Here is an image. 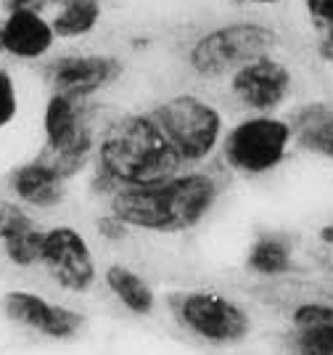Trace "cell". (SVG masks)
I'll list each match as a JSON object with an SVG mask.
<instances>
[{
    "instance_id": "6da1fadb",
    "label": "cell",
    "mask_w": 333,
    "mask_h": 355,
    "mask_svg": "<svg viewBox=\"0 0 333 355\" xmlns=\"http://www.w3.org/2000/svg\"><path fill=\"white\" fill-rule=\"evenodd\" d=\"M186 167L148 109L111 112L101 125L93 167L85 175L87 193L103 205L122 189L154 186Z\"/></svg>"
},
{
    "instance_id": "7a4b0ae2",
    "label": "cell",
    "mask_w": 333,
    "mask_h": 355,
    "mask_svg": "<svg viewBox=\"0 0 333 355\" xmlns=\"http://www.w3.org/2000/svg\"><path fill=\"white\" fill-rule=\"evenodd\" d=\"M225 170L209 167L183 170L154 186L122 189L116 191L106 209L114 212L132 234L145 236H183L199 231L219 209L225 199Z\"/></svg>"
},
{
    "instance_id": "3957f363",
    "label": "cell",
    "mask_w": 333,
    "mask_h": 355,
    "mask_svg": "<svg viewBox=\"0 0 333 355\" xmlns=\"http://www.w3.org/2000/svg\"><path fill=\"white\" fill-rule=\"evenodd\" d=\"M172 324L212 350H238L257 334V318L246 302L215 286L174 289L164 297Z\"/></svg>"
},
{
    "instance_id": "277c9868",
    "label": "cell",
    "mask_w": 333,
    "mask_h": 355,
    "mask_svg": "<svg viewBox=\"0 0 333 355\" xmlns=\"http://www.w3.org/2000/svg\"><path fill=\"white\" fill-rule=\"evenodd\" d=\"M286 37L273 21L264 19H231L199 32L183 53V64L196 80H228L249 61L283 53Z\"/></svg>"
},
{
    "instance_id": "5b68a950",
    "label": "cell",
    "mask_w": 333,
    "mask_h": 355,
    "mask_svg": "<svg viewBox=\"0 0 333 355\" xmlns=\"http://www.w3.org/2000/svg\"><path fill=\"white\" fill-rule=\"evenodd\" d=\"M148 114L167 135L186 170L217 162L225 133L231 128L217 101L196 90H180L154 101L148 106Z\"/></svg>"
},
{
    "instance_id": "8992f818",
    "label": "cell",
    "mask_w": 333,
    "mask_h": 355,
    "mask_svg": "<svg viewBox=\"0 0 333 355\" xmlns=\"http://www.w3.org/2000/svg\"><path fill=\"white\" fill-rule=\"evenodd\" d=\"M101 101H77L61 93H45L40 104V138L37 154L53 162L69 178L80 180L90 173L101 125L109 114H101Z\"/></svg>"
},
{
    "instance_id": "52a82bcc",
    "label": "cell",
    "mask_w": 333,
    "mask_h": 355,
    "mask_svg": "<svg viewBox=\"0 0 333 355\" xmlns=\"http://www.w3.org/2000/svg\"><path fill=\"white\" fill-rule=\"evenodd\" d=\"M296 151L286 114H241L233 119L217 162L233 178L260 180L278 173Z\"/></svg>"
},
{
    "instance_id": "ba28073f",
    "label": "cell",
    "mask_w": 333,
    "mask_h": 355,
    "mask_svg": "<svg viewBox=\"0 0 333 355\" xmlns=\"http://www.w3.org/2000/svg\"><path fill=\"white\" fill-rule=\"evenodd\" d=\"M127 74V64L111 51H58L40 67V83L48 93H61L77 101H98Z\"/></svg>"
},
{
    "instance_id": "9c48e42d",
    "label": "cell",
    "mask_w": 333,
    "mask_h": 355,
    "mask_svg": "<svg viewBox=\"0 0 333 355\" xmlns=\"http://www.w3.org/2000/svg\"><path fill=\"white\" fill-rule=\"evenodd\" d=\"M299 90L296 69L283 53L249 61L225 80V93L241 114H286Z\"/></svg>"
},
{
    "instance_id": "30bf717a",
    "label": "cell",
    "mask_w": 333,
    "mask_h": 355,
    "mask_svg": "<svg viewBox=\"0 0 333 355\" xmlns=\"http://www.w3.org/2000/svg\"><path fill=\"white\" fill-rule=\"evenodd\" d=\"M0 315L16 329L53 345H72L87 329L85 311L29 286L6 289L0 295Z\"/></svg>"
},
{
    "instance_id": "8fae6325",
    "label": "cell",
    "mask_w": 333,
    "mask_h": 355,
    "mask_svg": "<svg viewBox=\"0 0 333 355\" xmlns=\"http://www.w3.org/2000/svg\"><path fill=\"white\" fill-rule=\"evenodd\" d=\"M43 270L48 282L69 297H87L101 284V268L96 260L90 236L72 223L48 225Z\"/></svg>"
},
{
    "instance_id": "7c38bea8",
    "label": "cell",
    "mask_w": 333,
    "mask_h": 355,
    "mask_svg": "<svg viewBox=\"0 0 333 355\" xmlns=\"http://www.w3.org/2000/svg\"><path fill=\"white\" fill-rule=\"evenodd\" d=\"M6 196H11L29 212H56L72 196V180L43 154L11 164L3 175Z\"/></svg>"
},
{
    "instance_id": "4fadbf2b",
    "label": "cell",
    "mask_w": 333,
    "mask_h": 355,
    "mask_svg": "<svg viewBox=\"0 0 333 355\" xmlns=\"http://www.w3.org/2000/svg\"><path fill=\"white\" fill-rule=\"evenodd\" d=\"M280 355H333V297H305L289 305Z\"/></svg>"
},
{
    "instance_id": "5bb4252c",
    "label": "cell",
    "mask_w": 333,
    "mask_h": 355,
    "mask_svg": "<svg viewBox=\"0 0 333 355\" xmlns=\"http://www.w3.org/2000/svg\"><path fill=\"white\" fill-rule=\"evenodd\" d=\"M48 225L11 196H0V254L16 270L43 268V247Z\"/></svg>"
},
{
    "instance_id": "9a60e30c",
    "label": "cell",
    "mask_w": 333,
    "mask_h": 355,
    "mask_svg": "<svg viewBox=\"0 0 333 355\" xmlns=\"http://www.w3.org/2000/svg\"><path fill=\"white\" fill-rule=\"evenodd\" d=\"M56 30L45 11L3 14V53L16 64H45L56 53Z\"/></svg>"
},
{
    "instance_id": "2e32d148",
    "label": "cell",
    "mask_w": 333,
    "mask_h": 355,
    "mask_svg": "<svg viewBox=\"0 0 333 355\" xmlns=\"http://www.w3.org/2000/svg\"><path fill=\"white\" fill-rule=\"evenodd\" d=\"M294 130V146L312 159L333 164V101L307 98L286 112Z\"/></svg>"
},
{
    "instance_id": "e0dca14e",
    "label": "cell",
    "mask_w": 333,
    "mask_h": 355,
    "mask_svg": "<svg viewBox=\"0 0 333 355\" xmlns=\"http://www.w3.org/2000/svg\"><path fill=\"white\" fill-rule=\"evenodd\" d=\"M249 276L260 282H283L299 270V241L286 231H262L244 254Z\"/></svg>"
},
{
    "instance_id": "ac0fdd59",
    "label": "cell",
    "mask_w": 333,
    "mask_h": 355,
    "mask_svg": "<svg viewBox=\"0 0 333 355\" xmlns=\"http://www.w3.org/2000/svg\"><path fill=\"white\" fill-rule=\"evenodd\" d=\"M101 284L122 311L132 318H154L161 300L154 284L145 279L138 268L111 260L101 270Z\"/></svg>"
},
{
    "instance_id": "d6986e66",
    "label": "cell",
    "mask_w": 333,
    "mask_h": 355,
    "mask_svg": "<svg viewBox=\"0 0 333 355\" xmlns=\"http://www.w3.org/2000/svg\"><path fill=\"white\" fill-rule=\"evenodd\" d=\"M103 16H106V3L103 0H66L53 8L51 24L56 30L58 43H80L87 40L93 32H98Z\"/></svg>"
},
{
    "instance_id": "ffe728a7",
    "label": "cell",
    "mask_w": 333,
    "mask_h": 355,
    "mask_svg": "<svg viewBox=\"0 0 333 355\" xmlns=\"http://www.w3.org/2000/svg\"><path fill=\"white\" fill-rule=\"evenodd\" d=\"M299 11L312 35L315 59L333 67V0H299Z\"/></svg>"
},
{
    "instance_id": "44dd1931",
    "label": "cell",
    "mask_w": 333,
    "mask_h": 355,
    "mask_svg": "<svg viewBox=\"0 0 333 355\" xmlns=\"http://www.w3.org/2000/svg\"><path fill=\"white\" fill-rule=\"evenodd\" d=\"M24 109V96H21V83L14 69L0 67V135L14 128Z\"/></svg>"
},
{
    "instance_id": "7402d4cb",
    "label": "cell",
    "mask_w": 333,
    "mask_h": 355,
    "mask_svg": "<svg viewBox=\"0 0 333 355\" xmlns=\"http://www.w3.org/2000/svg\"><path fill=\"white\" fill-rule=\"evenodd\" d=\"M93 231H96V236L101 239L103 244H125V241H130V236H132L130 228L106 207H103L101 212H96V218H93Z\"/></svg>"
},
{
    "instance_id": "603a6c76",
    "label": "cell",
    "mask_w": 333,
    "mask_h": 355,
    "mask_svg": "<svg viewBox=\"0 0 333 355\" xmlns=\"http://www.w3.org/2000/svg\"><path fill=\"white\" fill-rule=\"evenodd\" d=\"M3 14L8 11H48L51 0H0Z\"/></svg>"
},
{
    "instance_id": "cb8c5ba5",
    "label": "cell",
    "mask_w": 333,
    "mask_h": 355,
    "mask_svg": "<svg viewBox=\"0 0 333 355\" xmlns=\"http://www.w3.org/2000/svg\"><path fill=\"white\" fill-rule=\"evenodd\" d=\"M286 0H228L231 8H278Z\"/></svg>"
},
{
    "instance_id": "d4e9b609",
    "label": "cell",
    "mask_w": 333,
    "mask_h": 355,
    "mask_svg": "<svg viewBox=\"0 0 333 355\" xmlns=\"http://www.w3.org/2000/svg\"><path fill=\"white\" fill-rule=\"evenodd\" d=\"M0 56H6L3 53V14H0Z\"/></svg>"
},
{
    "instance_id": "484cf974",
    "label": "cell",
    "mask_w": 333,
    "mask_h": 355,
    "mask_svg": "<svg viewBox=\"0 0 333 355\" xmlns=\"http://www.w3.org/2000/svg\"><path fill=\"white\" fill-rule=\"evenodd\" d=\"M61 3H66V0H51V11H53L56 6H61Z\"/></svg>"
},
{
    "instance_id": "4316f807",
    "label": "cell",
    "mask_w": 333,
    "mask_h": 355,
    "mask_svg": "<svg viewBox=\"0 0 333 355\" xmlns=\"http://www.w3.org/2000/svg\"><path fill=\"white\" fill-rule=\"evenodd\" d=\"M328 273H331V282H333V257H331V266H328Z\"/></svg>"
}]
</instances>
